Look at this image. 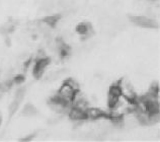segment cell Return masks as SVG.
I'll list each match as a JSON object with an SVG mask.
<instances>
[{"label":"cell","mask_w":160,"mask_h":142,"mask_svg":"<svg viewBox=\"0 0 160 142\" xmlns=\"http://www.w3.org/2000/svg\"><path fill=\"white\" fill-rule=\"evenodd\" d=\"M78 90H80L78 81L74 78H68L65 79V81L62 83L56 95L62 102L71 105L74 95Z\"/></svg>","instance_id":"1"},{"label":"cell","mask_w":160,"mask_h":142,"mask_svg":"<svg viewBox=\"0 0 160 142\" xmlns=\"http://www.w3.org/2000/svg\"><path fill=\"white\" fill-rule=\"evenodd\" d=\"M129 22L134 26L142 28H148V30L158 28V23L156 20L146 15H130Z\"/></svg>","instance_id":"2"},{"label":"cell","mask_w":160,"mask_h":142,"mask_svg":"<svg viewBox=\"0 0 160 142\" xmlns=\"http://www.w3.org/2000/svg\"><path fill=\"white\" fill-rule=\"evenodd\" d=\"M118 83H119L122 97L125 99H127L129 103L134 104V102L137 99L138 95L136 94V90H135V87L133 86L132 83L126 78L120 79V80L118 81Z\"/></svg>","instance_id":"3"},{"label":"cell","mask_w":160,"mask_h":142,"mask_svg":"<svg viewBox=\"0 0 160 142\" xmlns=\"http://www.w3.org/2000/svg\"><path fill=\"white\" fill-rule=\"evenodd\" d=\"M50 64V59L47 56L37 58L36 62L32 66V75L37 79L43 78L44 74L46 73V69Z\"/></svg>","instance_id":"4"},{"label":"cell","mask_w":160,"mask_h":142,"mask_svg":"<svg viewBox=\"0 0 160 142\" xmlns=\"http://www.w3.org/2000/svg\"><path fill=\"white\" fill-rule=\"evenodd\" d=\"M24 95H26V89H24V87H19V89L15 91L13 99H12L9 107H8V114H9L10 118L18 111V109L20 108V105H22V103L24 99Z\"/></svg>","instance_id":"5"},{"label":"cell","mask_w":160,"mask_h":142,"mask_svg":"<svg viewBox=\"0 0 160 142\" xmlns=\"http://www.w3.org/2000/svg\"><path fill=\"white\" fill-rule=\"evenodd\" d=\"M121 99H122V94H121L119 83L116 82L112 85H111L108 93V107L109 110L115 107L120 102Z\"/></svg>","instance_id":"6"},{"label":"cell","mask_w":160,"mask_h":142,"mask_svg":"<svg viewBox=\"0 0 160 142\" xmlns=\"http://www.w3.org/2000/svg\"><path fill=\"white\" fill-rule=\"evenodd\" d=\"M86 120H108V113L102 111V109L94 108V107H88L85 110Z\"/></svg>","instance_id":"7"},{"label":"cell","mask_w":160,"mask_h":142,"mask_svg":"<svg viewBox=\"0 0 160 142\" xmlns=\"http://www.w3.org/2000/svg\"><path fill=\"white\" fill-rule=\"evenodd\" d=\"M67 115L70 118V120H72L73 122H83V121L86 120V116H85V111L81 110L77 107H74V106H71Z\"/></svg>","instance_id":"8"},{"label":"cell","mask_w":160,"mask_h":142,"mask_svg":"<svg viewBox=\"0 0 160 142\" xmlns=\"http://www.w3.org/2000/svg\"><path fill=\"white\" fill-rule=\"evenodd\" d=\"M76 32L79 36H81L82 38H84V39H86V38L90 37L92 35V33H93V28H92L90 23L82 22L76 27Z\"/></svg>","instance_id":"9"},{"label":"cell","mask_w":160,"mask_h":142,"mask_svg":"<svg viewBox=\"0 0 160 142\" xmlns=\"http://www.w3.org/2000/svg\"><path fill=\"white\" fill-rule=\"evenodd\" d=\"M38 109L36 108L35 105H32V104L28 103V104H26L22 109V112H20V115L24 118H32V117H35L38 115Z\"/></svg>","instance_id":"10"},{"label":"cell","mask_w":160,"mask_h":142,"mask_svg":"<svg viewBox=\"0 0 160 142\" xmlns=\"http://www.w3.org/2000/svg\"><path fill=\"white\" fill-rule=\"evenodd\" d=\"M61 18H62L61 14H48V15H46L42 20H43L46 24H48L50 28H53L57 26Z\"/></svg>","instance_id":"11"},{"label":"cell","mask_w":160,"mask_h":142,"mask_svg":"<svg viewBox=\"0 0 160 142\" xmlns=\"http://www.w3.org/2000/svg\"><path fill=\"white\" fill-rule=\"evenodd\" d=\"M56 7V1L54 0H45V1L41 4V10L44 12H51Z\"/></svg>","instance_id":"12"},{"label":"cell","mask_w":160,"mask_h":142,"mask_svg":"<svg viewBox=\"0 0 160 142\" xmlns=\"http://www.w3.org/2000/svg\"><path fill=\"white\" fill-rule=\"evenodd\" d=\"M13 30H14V23H12V22L5 23L0 27V33L5 36L9 35Z\"/></svg>","instance_id":"13"},{"label":"cell","mask_w":160,"mask_h":142,"mask_svg":"<svg viewBox=\"0 0 160 142\" xmlns=\"http://www.w3.org/2000/svg\"><path fill=\"white\" fill-rule=\"evenodd\" d=\"M23 81H24V75H22V74H18L12 78L13 84H22Z\"/></svg>","instance_id":"14"},{"label":"cell","mask_w":160,"mask_h":142,"mask_svg":"<svg viewBox=\"0 0 160 142\" xmlns=\"http://www.w3.org/2000/svg\"><path fill=\"white\" fill-rule=\"evenodd\" d=\"M33 138H35V134H28L24 137H22L19 139V141H22V142H28V141H32Z\"/></svg>","instance_id":"15"},{"label":"cell","mask_w":160,"mask_h":142,"mask_svg":"<svg viewBox=\"0 0 160 142\" xmlns=\"http://www.w3.org/2000/svg\"><path fill=\"white\" fill-rule=\"evenodd\" d=\"M2 114H1V112H0V126H1V124H2Z\"/></svg>","instance_id":"16"}]
</instances>
